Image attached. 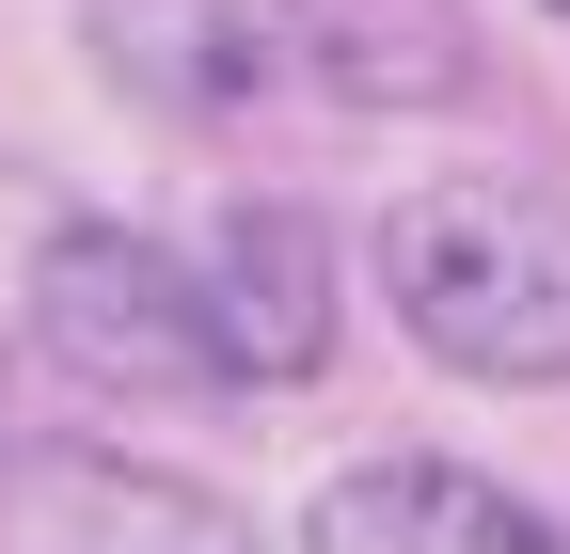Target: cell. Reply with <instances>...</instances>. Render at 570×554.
Here are the masks:
<instances>
[{
	"label": "cell",
	"mask_w": 570,
	"mask_h": 554,
	"mask_svg": "<svg viewBox=\"0 0 570 554\" xmlns=\"http://www.w3.org/2000/svg\"><path fill=\"white\" fill-rule=\"evenodd\" d=\"M381 301L460 380H570V206L523 175H412L381 206Z\"/></svg>",
	"instance_id": "obj_1"
},
{
	"label": "cell",
	"mask_w": 570,
	"mask_h": 554,
	"mask_svg": "<svg viewBox=\"0 0 570 554\" xmlns=\"http://www.w3.org/2000/svg\"><path fill=\"white\" fill-rule=\"evenodd\" d=\"M32 349L96 396H223V333H206L190 254L127 222H48L32 238Z\"/></svg>",
	"instance_id": "obj_2"
},
{
	"label": "cell",
	"mask_w": 570,
	"mask_h": 554,
	"mask_svg": "<svg viewBox=\"0 0 570 554\" xmlns=\"http://www.w3.org/2000/svg\"><path fill=\"white\" fill-rule=\"evenodd\" d=\"M80 48L127 111H175V127L317 96V0H80Z\"/></svg>",
	"instance_id": "obj_3"
},
{
	"label": "cell",
	"mask_w": 570,
	"mask_h": 554,
	"mask_svg": "<svg viewBox=\"0 0 570 554\" xmlns=\"http://www.w3.org/2000/svg\"><path fill=\"white\" fill-rule=\"evenodd\" d=\"M0 554H269V523L223 507L206 475L127 459V444L17 428L0 444Z\"/></svg>",
	"instance_id": "obj_4"
},
{
	"label": "cell",
	"mask_w": 570,
	"mask_h": 554,
	"mask_svg": "<svg viewBox=\"0 0 570 554\" xmlns=\"http://www.w3.org/2000/svg\"><path fill=\"white\" fill-rule=\"evenodd\" d=\"M190 286H206V333H223V380H317L333 365V222L302 190H238Z\"/></svg>",
	"instance_id": "obj_5"
},
{
	"label": "cell",
	"mask_w": 570,
	"mask_h": 554,
	"mask_svg": "<svg viewBox=\"0 0 570 554\" xmlns=\"http://www.w3.org/2000/svg\"><path fill=\"white\" fill-rule=\"evenodd\" d=\"M302 554H570V523L475 459H348V475H317Z\"/></svg>",
	"instance_id": "obj_6"
},
{
	"label": "cell",
	"mask_w": 570,
	"mask_h": 554,
	"mask_svg": "<svg viewBox=\"0 0 570 554\" xmlns=\"http://www.w3.org/2000/svg\"><path fill=\"white\" fill-rule=\"evenodd\" d=\"M317 96L348 111H444L475 96V48L444 0H317Z\"/></svg>",
	"instance_id": "obj_7"
},
{
	"label": "cell",
	"mask_w": 570,
	"mask_h": 554,
	"mask_svg": "<svg viewBox=\"0 0 570 554\" xmlns=\"http://www.w3.org/2000/svg\"><path fill=\"white\" fill-rule=\"evenodd\" d=\"M539 17H570V0H539Z\"/></svg>",
	"instance_id": "obj_8"
}]
</instances>
